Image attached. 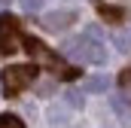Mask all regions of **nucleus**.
Wrapping results in <instances>:
<instances>
[{"label":"nucleus","instance_id":"1","mask_svg":"<svg viewBox=\"0 0 131 128\" xmlns=\"http://www.w3.org/2000/svg\"><path fill=\"white\" fill-rule=\"evenodd\" d=\"M25 49H28V55H31L37 64L49 67L55 76H64V79H73V76H76V70H73V67H67V64L61 61V55H55V52H52L46 43H40L37 37H28V40H25Z\"/></svg>","mask_w":131,"mask_h":128},{"label":"nucleus","instance_id":"2","mask_svg":"<svg viewBox=\"0 0 131 128\" xmlns=\"http://www.w3.org/2000/svg\"><path fill=\"white\" fill-rule=\"evenodd\" d=\"M64 52L76 61H92V64H104L107 61V52H104V43H95L92 37H73L64 43Z\"/></svg>","mask_w":131,"mask_h":128},{"label":"nucleus","instance_id":"3","mask_svg":"<svg viewBox=\"0 0 131 128\" xmlns=\"http://www.w3.org/2000/svg\"><path fill=\"white\" fill-rule=\"evenodd\" d=\"M0 79H3L6 95L15 98L18 92H25L34 79H37V70H34V67H25V64H12V67H6V70H3V76H0Z\"/></svg>","mask_w":131,"mask_h":128},{"label":"nucleus","instance_id":"4","mask_svg":"<svg viewBox=\"0 0 131 128\" xmlns=\"http://www.w3.org/2000/svg\"><path fill=\"white\" fill-rule=\"evenodd\" d=\"M18 22L12 15H3L0 12V55H12L18 49Z\"/></svg>","mask_w":131,"mask_h":128},{"label":"nucleus","instance_id":"5","mask_svg":"<svg viewBox=\"0 0 131 128\" xmlns=\"http://www.w3.org/2000/svg\"><path fill=\"white\" fill-rule=\"evenodd\" d=\"M73 22H76V12H70V9H58V12H49V15L40 18V25H43L46 31H64Z\"/></svg>","mask_w":131,"mask_h":128},{"label":"nucleus","instance_id":"6","mask_svg":"<svg viewBox=\"0 0 131 128\" xmlns=\"http://www.w3.org/2000/svg\"><path fill=\"white\" fill-rule=\"evenodd\" d=\"M98 12H101V18H107V22H122V18H125V9L107 6V3H98Z\"/></svg>","mask_w":131,"mask_h":128},{"label":"nucleus","instance_id":"7","mask_svg":"<svg viewBox=\"0 0 131 128\" xmlns=\"http://www.w3.org/2000/svg\"><path fill=\"white\" fill-rule=\"evenodd\" d=\"M104 89H107V76H89L82 86V92H104Z\"/></svg>","mask_w":131,"mask_h":128},{"label":"nucleus","instance_id":"8","mask_svg":"<svg viewBox=\"0 0 131 128\" xmlns=\"http://www.w3.org/2000/svg\"><path fill=\"white\" fill-rule=\"evenodd\" d=\"M113 43H116V49H119V52H131V37L128 34H113Z\"/></svg>","mask_w":131,"mask_h":128},{"label":"nucleus","instance_id":"9","mask_svg":"<svg viewBox=\"0 0 131 128\" xmlns=\"http://www.w3.org/2000/svg\"><path fill=\"white\" fill-rule=\"evenodd\" d=\"M119 86H122V92H125V98L131 101V67H125V70L119 73Z\"/></svg>","mask_w":131,"mask_h":128},{"label":"nucleus","instance_id":"10","mask_svg":"<svg viewBox=\"0 0 131 128\" xmlns=\"http://www.w3.org/2000/svg\"><path fill=\"white\" fill-rule=\"evenodd\" d=\"M0 128H25L18 116H0Z\"/></svg>","mask_w":131,"mask_h":128},{"label":"nucleus","instance_id":"11","mask_svg":"<svg viewBox=\"0 0 131 128\" xmlns=\"http://www.w3.org/2000/svg\"><path fill=\"white\" fill-rule=\"evenodd\" d=\"M67 104L70 107H82V95L79 92H67Z\"/></svg>","mask_w":131,"mask_h":128},{"label":"nucleus","instance_id":"12","mask_svg":"<svg viewBox=\"0 0 131 128\" xmlns=\"http://www.w3.org/2000/svg\"><path fill=\"white\" fill-rule=\"evenodd\" d=\"M113 107H116V113H119V116H125V119H128V107L122 104V98H113Z\"/></svg>","mask_w":131,"mask_h":128},{"label":"nucleus","instance_id":"13","mask_svg":"<svg viewBox=\"0 0 131 128\" xmlns=\"http://www.w3.org/2000/svg\"><path fill=\"white\" fill-rule=\"evenodd\" d=\"M21 6H25L28 12H37V9L43 6V0H21Z\"/></svg>","mask_w":131,"mask_h":128}]
</instances>
